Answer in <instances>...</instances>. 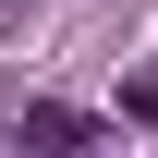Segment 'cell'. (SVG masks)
<instances>
[{
	"label": "cell",
	"mask_w": 158,
	"mask_h": 158,
	"mask_svg": "<svg viewBox=\"0 0 158 158\" xmlns=\"http://www.w3.org/2000/svg\"><path fill=\"white\" fill-rule=\"evenodd\" d=\"M85 134H98L85 110H24V146H85Z\"/></svg>",
	"instance_id": "obj_1"
}]
</instances>
